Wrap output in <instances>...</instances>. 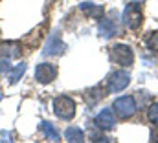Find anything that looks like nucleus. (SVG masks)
Masks as SVG:
<instances>
[{
  "instance_id": "1",
  "label": "nucleus",
  "mask_w": 158,
  "mask_h": 143,
  "mask_svg": "<svg viewBox=\"0 0 158 143\" xmlns=\"http://www.w3.org/2000/svg\"><path fill=\"white\" fill-rule=\"evenodd\" d=\"M52 108H53V114L64 121H70L76 116V101L68 96H57L52 101Z\"/></svg>"
},
{
  "instance_id": "2",
  "label": "nucleus",
  "mask_w": 158,
  "mask_h": 143,
  "mask_svg": "<svg viewBox=\"0 0 158 143\" xmlns=\"http://www.w3.org/2000/svg\"><path fill=\"white\" fill-rule=\"evenodd\" d=\"M123 24L129 28V30H138L140 26H142V22H143V11H142V6L138 4V2H129L127 6H125V9H123Z\"/></svg>"
},
{
  "instance_id": "3",
  "label": "nucleus",
  "mask_w": 158,
  "mask_h": 143,
  "mask_svg": "<svg viewBox=\"0 0 158 143\" xmlns=\"http://www.w3.org/2000/svg\"><path fill=\"white\" fill-rule=\"evenodd\" d=\"M109 57H110V61H112L114 64H118L121 68H129V66H132V63H134V51H132V48L127 46V44H114V46L110 48Z\"/></svg>"
},
{
  "instance_id": "4",
  "label": "nucleus",
  "mask_w": 158,
  "mask_h": 143,
  "mask_svg": "<svg viewBox=\"0 0 158 143\" xmlns=\"http://www.w3.org/2000/svg\"><path fill=\"white\" fill-rule=\"evenodd\" d=\"M136 99L132 96H121L112 103V112L119 119H129L136 114Z\"/></svg>"
},
{
  "instance_id": "5",
  "label": "nucleus",
  "mask_w": 158,
  "mask_h": 143,
  "mask_svg": "<svg viewBox=\"0 0 158 143\" xmlns=\"http://www.w3.org/2000/svg\"><path fill=\"white\" fill-rule=\"evenodd\" d=\"M129 84H131V75L123 70L112 72V73H109V77H107V88H109V92H112V94L125 90Z\"/></svg>"
},
{
  "instance_id": "6",
  "label": "nucleus",
  "mask_w": 158,
  "mask_h": 143,
  "mask_svg": "<svg viewBox=\"0 0 158 143\" xmlns=\"http://www.w3.org/2000/svg\"><path fill=\"white\" fill-rule=\"evenodd\" d=\"M64 51H66V44L63 42L61 35L55 31L53 35L48 37V40L44 44V50H42V55H46V57H59Z\"/></svg>"
},
{
  "instance_id": "7",
  "label": "nucleus",
  "mask_w": 158,
  "mask_h": 143,
  "mask_svg": "<svg viewBox=\"0 0 158 143\" xmlns=\"http://www.w3.org/2000/svg\"><path fill=\"white\" fill-rule=\"evenodd\" d=\"M57 77V66L52 63H40L35 66V81L40 84H50Z\"/></svg>"
},
{
  "instance_id": "8",
  "label": "nucleus",
  "mask_w": 158,
  "mask_h": 143,
  "mask_svg": "<svg viewBox=\"0 0 158 143\" xmlns=\"http://www.w3.org/2000/svg\"><path fill=\"white\" fill-rule=\"evenodd\" d=\"M22 55V46L17 40H2L0 42V59L13 61Z\"/></svg>"
},
{
  "instance_id": "9",
  "label": "nucleus",
  "mask_w": 158,
  "mask_h": 143,
  "mask_svg": "<svg viewBox=\"0 0 158 143\" xmlns=\"http://www.w3.org/2000/svg\"><path fill=\"white\" fill-rule=\"evenodd\" d=\"M94 123H96L98 129H101V130H105V132H107V130H112V129H114V123H116L114 112H112L110 108H103V110L96 116Z\"/></svg>"
},
{
  "instance_id": "10",
  "label": "nucleus",
  "mask_w": 158,
  "mask_h": 143,
  "mask_svg": "<svg viewBox=\"0 0 158 143\" xmlns=\"http://www.w3.org/2000/svg\"><path fill=\"white\" fill-rule=\"evenodd\" d=\"M118 28H116V20L114 17H107V18H99V24H98V33L103 37V39H110V37L116 35Z\"/></svg>"
},
{
  "instance_id": "11",
  "label": "nucleus",
  "mask_w": 158,
  "mask_h": 143,
  "mask_svg": "<svg viewBox=\"0 0 158 143\" xmlns=\"http://www.w3.org/2000/svg\"><path fill=\"white\" fill-rule=\"evenodd\" d=\"M81 11L88 17V18H94V20H99L103 15H105V9L103 6H98V4H90V2H83L81 6Z\"/></svg>"
},
{
  "instance_id": "12",
  "label": "nucleus",
  "mask_w": 158,
  "mask_h": 143,
  "mask_svg": "<svg viewBox=\"0 0 158 143\" xmlns=\"http://www.w3.org/2000/svg\"><path fill=\"white\" fill-rule=\"evenodd\" d=\"M26 70H28V64H26V63H20V64H17L15 68H9V72H7V83H9V84H17L19 79L26 73Z\"/></svg>"
},
{
  "instance_id": "13",
  "label": "nucleus",
  "mask_w": 158,
  "mask_h": 143,
  "mask_svg": "<svg viewBox=\"0 0 158 143\" xmlns=\"http://www.w3.org/2000/svg\"><path fill=\"white\" fill-rule=\"evenodd\" d=\"M64 140L70 143H81L85 140V132L79 127H68L64 130Z\"/></svg>"
},
{
  "instance_id": "14",
  "label": "nucleus",
  "mask_w": 158,
  "mask_h": 143,
  "mask_svg": "<svg viewBox=\"0 0 158 143\" xmlns=\"http://www.w3.org/2000/svg\"><path fill=\"white\" fill-rule=\"evenodd\" d=\"M40 130L44 132V138L46 140H50V141H59L61 138H59V132L52 127V123H48V121H42L40 123Z\"/></svg>"
},
{
  "instance_id": "15",
  "label": "nucleus",
  "mask_w": 158,
  "mask_h": 143,
  "mask_svg": "<svg viewBox=\"0 0 158 143\" xmlns=\"http://www.w3.org/2000/svg\"><path fill=\"white\" fill-rule=\"evenodd\" d=\"M101 90H99V86H92V88H88L86 92H85V99L88 101V105H96L99 99H101Z\"/></svg>"
},
{
  "instance_id": "16",
  "label": "nucleus",
  "mask_w": 158,
  "mask_h": 143,
  "mask_svg": "<svg viewBox=\"0 0 158 143\" xmlns=\"http://www.w3.org/2000/svg\"><path fill=\"white\" fill-rule=\"evenodd\" d=\"M145 44L151 51H156L158 50V33H149L145 37Z\"/></svg>"
},
{
  "instance_id": "17",
  "label": "nucleus",
  "mask_w": 158,
  "mask_h": 143,
  "mask_svg": "<svg viewBox=\"0 0 158 143\" xmlns=\"http://www.w3.org/2000/svg\"><path fill=\"white\" fill-rule=\"evenodd\" d=\"M147 117H149V121H151L153 125L158 127V103H155V105L149 107V110H147Z\"/></svg>"
},
{
  "instance_id": "18",
  "label": "nucleus",
  "mask_w": 158,
  "mask_h": 143,
  "mask_svg": "<svg viewBox=\"0 0 158 143\" xmlns=\"http://www.w3.org/2000/svg\"><path fill=\"white\" fill-rule=\"evenodd\" d=\"M88 140H90V141H109V138H105L103 134H96L94 130L88 132Z\"/></svg>"
},
{
  "instance_id": "19",
  "label": "nucleus",
  "mask_w": 158,
  "mask_h": 143,
  "mask_svg": "<svg viewBox=\"0 0 158 143\" xmlns=\"http://www.w3.org/2000/svg\"><path fill=\"white\" fill-rule=\"evenodd\" d=\"M9 68H11V66L7 64V61H4V59H2V63H0V73H4V72H9Z\"/></svg>"
},
{
  "instance_id": "20",
  "label": "nucleus",
  "mask_w": 158,
  "mask_h": 143,
  "mask_svg": "<svg viewBox=\"0 0 158 143\" xmlns=\"http://www.w3.org/2000/svg\"><path fill=\"white\" fill-rule=\"evenodd\" d=\"M11 134L9 132H0V141H11Z\"/></svg>"
},
{
  "instance_id": "21",
  "label": "nucleus",
  "mask_w": 158,
  "mask_h": 143,
  "mask_svg": "<svg viewBox=\"0 0 158 143\" xmlns=\"http://www.w3.org/2000/svg\"><path fill=\"white\" fill-rule=\"evenodd\" d=\"M134 2H145V0H134Z\"/></svg>"
}]
</instances>
